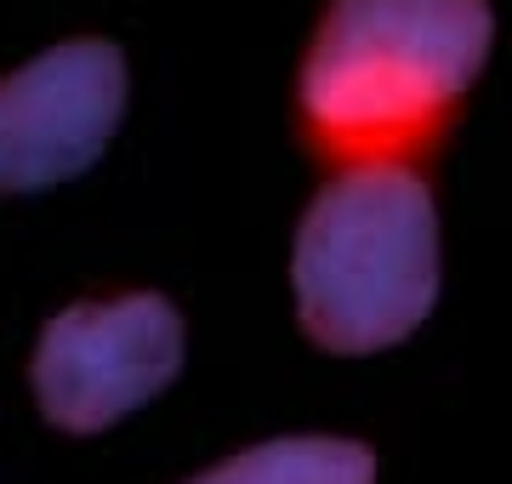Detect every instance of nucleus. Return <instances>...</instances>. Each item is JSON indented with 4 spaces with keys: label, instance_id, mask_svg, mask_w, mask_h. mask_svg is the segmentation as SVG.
I'll list each match as a JSON object with an SVG mask.
<instances>
[{
    "label": "nucleus",
    "instance_id": "20e7f679",
    "mask_svg": "<svg viewBox=\"0 0 512 484\" xmlns=\"http://www.w3.org/2000/svg\"><path fill=\"white\" fill-rule=\"evenodd\" d=\"M126 57L109 40H69L0 80V194L80 177L120 126Z\"/></svg>",
    "mask_w": 512,
    "mask_h": 484
},
{
    "label": "nucleus",
    "instance_id": "7ed1b4c3",
    "mask_svg": "<svg viewBox=\"0 0 512 484\" xmlns=\"http://www.w3.org/2000/svg\"><path fill=\"white\" fill-rule=\"evenodd\" d=\"M183 371V319L154 291L74 302L40 331L35 399L63 433H103Z\"/></svg>",
    "mask_w": 512,
    "mask_h": 484
},
{
    "label": "nucleus",
    "instance_id": "39448f33",
    "mask_svg": "<svg viewBox=\"0 0 512 484\" xmlns=\"http://www.w3.org/2000/svg\"><path fill=\"white\" fill-rule=\"evenodd\" d=\"M188 484H376V456L359 439L296 433V439H268L256 450H239Z\"/></svg>",
    "mask_w": 512,
    "mask_h": 484
},
{
    "label": "nucleus",
    "instance_id": "f03ea898",
    "mask_svg": "<svg viewBox=\"0 0 512 484\" xmlns=\"http://www.w3.org/2000/svg\"><path fill=\"white\" fill-rule=\"evenodd\" d=\"M296 314L330 354H376L416 331L439 297V211L393 160L336 177L291 251Z\"/></svg>",
    "mask_w": 512,
    "mask_h": 484
},
{
    "label": "nucleus",
    "instance_id": "f257e3e1",
    "mask_svg": "<svg viewBox=\"0 0 512 484\" xmlns=\"http://www.w3.org/2000/svg\"><path fill=\"white\" fill-rule=\"evenodd\" d=\"M490 35V0H330L296 86L313 149L370 166L433 143Z\"/></svg>",
    "mask_w": 512,
    "mask_h": 484
}]
</instances>
